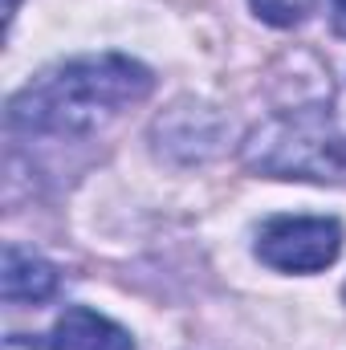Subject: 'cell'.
<instances>
[{
    "instance_id": "1",
    "label": "cell",
    "mask_w": 346,
    "mask_h": 350,
    "mask_svg": "<svg viewBox=\"0 0 346 350\" xmlns=\"http://www.w3.org/2000/svg\"><path fill=\"white\" fill-rule=\"evenodd\" d=\"M155 90V74L127 53H86L37 74L8 98V126L25 135H86Z\"/></svg>"
},
{
    "instance_id": "2",
    "label": "cell",
    "mask_w": 346,
    "mask_h": 350,
    "mask_svg": "<svg viewBox=\"0 0 346 350\" xmlns=\"http://www.w3.org/2000/svg\"><path fill=\"white\" fill-rule=\"evenodd\" d=\"M245 163L269 179H346V135L322 106L281 110L249 131L241 147Z\"/></svg>"
},
{
    "instance_id": "3",
    "label": "cell",
    "mask_w": 346,
    "mask_h": 350,
    "mask_svg": "<svg viewBox=\"0 0 346 350\" xmlns=\"http://www.w3.org/2000/svg\"><path fill=\"white\" fill-rule=\"evenodd\" d=\"M253 253L277 273H322L343 253V224L334 216H273L261 224Z\"/></svg>"
},
{
    "instance_id": "4",
    "label": "cell",
    "mask_w": 346,
    "mask_h": 350,
    "mask_svg": "<svg viewBox=\"0 0 346 350\" xmlns=\"http://www.w3.org/2000/svg\"><path fill=\"white\" fill-rule=\"evenodd\" d=\"M49 350H135V338L106 314L70 306L49 330Z\"/></svg>"
},
{
    "instance_id": "5",
    "label": "cell",
    "mask_w": 346,
    "mask_h": 350,
    "mask_svg": "<svg viewBox=\"0 0 346 350\" xmlns=\"http://www.w3.org/2000/svg\"><path fill=\"white\" fill-rule=\"evenodd\" d=\"M57 269L21 249V245H4V269H0V293L8 306H41L57 293Z\"/></svg>"
},
{
    "instance_id": "6",
    "label": "cell",
    "mask_w": 346,
    "mask_h": 350,
    "mask_svg": "<svg viewBox=\"0 0 346 350\" xmlns=\"http://www.w3.org/2000/svg\"><path fill=\"white\" fill-rule=\"evenodd\" d=\"M249 4L273 29H293V25H302L314 12V0H249Z\"/></svg>"
},
{
    "instance_id": "7",
    "label": "cell",
    "mask_w": 346,
    "mask_h": 350,
    "mask_svg": "<svg viewBox=\"0 0 346 350\" xmlns=\"http://www.w3.org/2000/svg\"><path fill=\"white\" fill-rule=\"evenodd\" d=\"M4 350H41L33 338H25V334H8L4 338Z\"/></svg>"
},
{
    "instance_id": "8",
    "label": "cell",
    "mask_w": 346,
    "mask_h": 350,
    "mask_svg": "<svg viewBox=\"0 0 346 350\" xmlns=\"http://www.w3.org/2000/svg\"><path fill=\"white\" fill-rule=\"evenodd\" d=\"M330 8H334V29L346 37V0H330Z\"/></svg>"
}]
</instances>
